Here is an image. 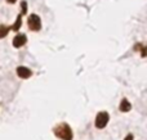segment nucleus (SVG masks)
I'll list each match as a JSON object with an SVG mask.
<instances>
[{
    "label": "nucleus",
    "mask_w": 147,
    "mask_h": 140,
    "mask_svg": "<svg viewBox=\"0 0 147 140\" xmlns=\"http://www.w3.org/2000/svg\"><path fill=\"white\" fill-rule=\"evenodd\" d=\"M7 1H8V3H9V4H14V3H16V1H17V0H7Z\"/></svg>",
    "instance_id": "9b49d317"
},
{
    "label": "nucleus",
    "mask_w": 147,
    "mask_h": 140,
    "mask_svg": "<svg viewBox=\"0 0 147 140\" xmlns=\"http://www.w3.org/2000/svg\"><path fill=\"white\" fill-rule=\"evenodd\" d=\"M109 120H110V116L107 112H99L98 115L96 116V127L97 129H103L106 127V125L109 123Z\"/></svg>",
    "instance_id": "7ed1b4c3"
},
{
    "label": "nucleus",
    "mask_w": 147,
    "mask_h": 140,
    "mask_svg": "<svg viewBox=\"0 0 147 140\" xmlns=\"http://www.w3.org/2000/svg\"><path fill=\"white\" fill-rule=\"evenodd\" d=\"M17 75L21 79H28V77L32 76V71H31L30 68H27V67L21 66L17 68Z\"/></svg>",
    "instance_id": "39448f33"
},
{
    "label": "nucleus",
    "mask_w": 147,
    "mask_h": 140,
    "mask_svg": "<svg viewBox=\"0 0 147 140\" xmlns=\"http://www.w3.org/2000/svg\"><path fill=\"white\" fill-rule=\"evenodd\" d=\"M53 133L57 138L61 140H72V136H74L71 127H70V125L66 122L58 123V125L53 129Z\"/></svg>",
    "instance_id": "f257e3e1"
},
{
    "label": "nucleus",
    "mask_w": 147,
    "mask_h": 140,
    "mask_svg": "<svg viewBox=\"0 0 147 140\" xmlns=\"http://www.w3.org/2000/svg\"><path fill=\"white\" fill-rule=\"evenodd\" d=\"M124 140H134V136L132 135V134H128L127 136H125V139Z\"/></svg>",
    "instance_id": "9d476101"
},
{
    "label": "nucleus",
    "mask_w": 147,
    "mask_h": 140,
    "mask_svg": "<svg viewBox=\"0 0 147 140\" xmlns=\"http://www.w3.org/2000/svg\"><path fill=\"white\" fill-rule=\"evenodd\" d=\"M134 49H136V50H140L141 51V55H142V57H146V48H145V45H143V44H136Z\"/></svg>",
    "instance_id": "1a4fd4ad"
},
{
    "label": "nucleus",
    "mask_w": 147,
    "mask_h": 140,
    "mask_svg": "<svg viewBox=\"0 0 147 140\" xmlns=\"http://www.w3.org/2000/svg\"><path fill=\"white\" fill-rule=\"evenodd\" d=\"M27 25L31 31H40V28H41L40 17H39L38 14H31L27 19Z\"/></svg>",
    "instance_id": "f03ea898"
},
{
    "label": "nucleus",
    "mask_w": 147,
    "mask_h": 140,
    "mask_svg": "<svg viewBox=\"0 0 147 140\" xmlns=\"http://www.w3.org/2000/svg\"><path fill=\"white\" fill-rule=\"evenodd\" d=\"M9 30H10V27H8L5 25H0V39L5 37L8 35V32H9Z\"/></svg>",
    "instance_id": "6e6552de"
},
{
    "label": "nucleus",
    "mask_w": 147,
    "mask_h": 140,
    "mask_svg": "<svg viewBox=\"0 0 147 140\" xmlns=\"http://www.w3.org/2000/svg\"><path fill=\"white\" fill-rule=\"evenodd\" d=\"M119 109L121 111V112H129L130 109H132V104H130L129 100H127L124 98V99L120 102V105H119Z\"/></svg>",
    "instance_id": "423d86ee"
},
{
    "label": "nucleus",
    "mask_w": 147,
    "mask_h": 140,
    "mask_svg": "<svg viewBox=\"0 0 147 140\" xmlns=\"http://www.w3.org/2000/svg\"><path fill=\"white\" fill-rule=\"evenodd\" d=\"M26 43H27V37H26V35H23V33H18V35H16V37L13 39V46L17 49L23 46Z\"/></svg>",
    "instance_id": "20e7f679"
},
{
    "label": "nucleus",
    "mask_w": 147,
    "mask_h": 140,
    "mask_svg": "<svg viewBox=\"0 0 147 140\" xmlns=\"http://www.w3.org/2000/svg\"><path fill=\"white\" fill-rule=\"evenodd\" d=\"M22 13H20L18 14V17H17V19H16V22L13 23V26L10 27V30H13V31H18L21 28V26H22Z\"/></svg>",
    "instance_id": "0eeeda50"
}]
</instances>
